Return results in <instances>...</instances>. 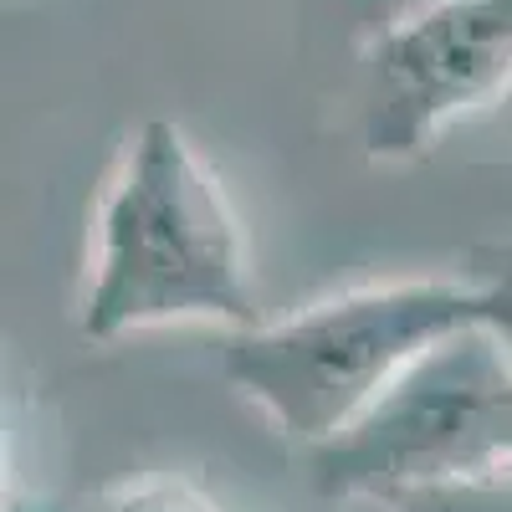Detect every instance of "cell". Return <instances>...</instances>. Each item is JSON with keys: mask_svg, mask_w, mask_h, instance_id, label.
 Segmentation results:
<instances>
[{"mask_svg": "<svg viewBox=\"0 0 512 512\" xmlns=\"http://www.w3.org/2000/svg\"><path fill=\"white\" fill-rule=\"evenodd\" d=\"M169 323L256 328L251 256L236 210L175 123H144L123 149L93 210L82 338L113 344L123 333Z\"/></svg>", "mask_w": 512, "mask_h": 512, "instance_id": "6da1fadb", "label": "cell"}, {"mask_svg": "<svg viewBox=\"0 0 512 512\" xmlns=\"http://www.w3.org/2000/svg\"><path fill=\"white\" fill-rule=\"evenodd\" d=\"M512 323V292L461 277H395L333 292L226 338V384L297 446H328L436 344Z\"/></svg>", "mask_w": 512, "mask_h": 512, "instance_id": "7a4b0ae2", "label": "cell"}, {"mask_svg": "<svg viewBox=\"0 0 512 512\" xmlns=\"http://www.w3.org/2000/svg\"><path fill=\"white\" fill-rule=\"evenodd\" d=\"M308 456L323 497H395L512 472L507 323H482L436 344L344 436Z\"/></svg>", "mask_w": 512, "mask_h": 512, "instance_id": "3957f363", "label": "cell"}, {"mask_svg": "<svg viewBox=\"0 0 512 512\" xmlns=\"http://www.w3.org/2000/svg\"><path fill=\"white\" fill-rule=\"evenodd\" d=\"M512 82V0H436L369 47L364 144L415 159L446 123Z\"/></svg>", "mask_w": 512, "mask_h": 512, "instance_id": "277c9868", "label": "cell"}, {"mask_svg": "<svg viewBox=\"0 0 512 512\" xmlns=\"http://www.w3.org/2000/svg\"><path fill=\"white\" fill-rule=\"evenodd\" d=\"M98 512H221L210 497H200L190 482H169V477H154V482H134V487H118Z\"/></svg>", "mask_w": 512, "mask_h": 512, "instance_id": "5b68a950", "label": "cell"}]
</instances>
